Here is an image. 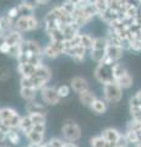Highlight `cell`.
<instances>
[{"instance_id": "cell-1", "label": "cell", "mask_w": 141, "mask_h": 147, "mask_svg": "<svg viewBox=\"0 0 141 147\" xmlns=\"http://www.w3.org/2000/svg\"><path fill=\"white\" fill-rule=\"evenodd\" d=\"M114 64L115 63L108 60L107 58L104 59L101 64H97V66L93 71L94 79H96L99 84H102L103 86L114 82V72H113Z\"/></svg>"}, {"instance_id": "cell-2", "label": "cell", "mask_w": 141, "mask_h": 147, "mask_svg": "<svg viewBox=\"0 0 141 147\" xmlns=\"http://www.w3.org/2000/svg\"><path fill=\"white\" fill-rule=\"evenodd\" d=\"M21 118L22 117L17 113V110L11 107L0 108V120L7 130H19Z\"/></svg>"}, {"instance_id": "cell-3", "label": "cell", "mask_w": 141, "mask_h": 147, "mask_svg": "<svg viewBox=\"0 0 141 147\" xmlns=\"http://www.w3.org/2000/svg\"><path fill=\"white\" fill-rule=\"evenodd\" d=\"M61 135L66 142L75 144L81 139L82 131H81V127L77 125L76 121H74L72 119H66L61 126Z\"/></svg>"}, {"instance_id": "cell-4", "label": "cell", "mask_w": 141, "mask_h": 147, "mask_svg": "<svg viewBox=\"0 0 141 147\" xmlns=\"http://www.w3.org/2000/svg\"><path fill=\"white\" fill-rule=\"evenodd\" d=\"M40 26V22L36 15H27L20 16L13 24V30L20 32V33H26V32L36 31Z\"/></svg>"}, {"instance_id": "cell-5", "label": "cell", "mask_w": 141, "mask_h": 147, "mask_svg": "<svg viewBox=\"0 0 141 147\" xmlns=\"http://www.w3.org/2000/svg\"><path fill=\"white\" fill-rule=\"evenodd\" d=\"M107 47H108V42H107L106 37H94L93 45L88 52L91 60H93L97 64H101L106 59Z\"/></svg>"}, {"instance_id": "cell-6", "label": "cell", "mask_w": 141, "mask_h": 147, "mask_svg": "<svg viewBox=\"0 0 141 147\" xmlns=\"http://www.w3.org/2000/svg\"><path fill=\"white\" fill-rule=\"evenodd\" d=\"M121 98L123 88L117 82H112V84L103 86V99L107 103H118L121 100Z\"/></svg>"}, {"instance_id": "cell-7", "label": "cell", "mask_w": 141, "mask_h": 147, "mask_svg": "<svg viewBox=\"0 0 141 147\" xmlns=\"http://www.w3.org/2000/svg\"><path fill=\"white\" fill-rule=\"evenodd\" d=\"M40 93V99L44 105H57L60 103V97L58 94L57 87L53 86H45L43 90L39 91Z\"/></svg>"}, {"instance_id": "cell-8", "label": "cell", "mask_w": 141, "mask_h": 147, "mask_svg": "<svg viewBox=\"0 0 141 147\" xmlns=\"http://www.w3.org/2000/svg\"><path fill=\"white\" fill-rule=\"evenodd\" d=\"M61 54H64V42H49L43 48V58L49 60L57 59Z\"/></svg>"}, {"instance_id": "cell-9", "label": "cell", "mask_w": 141, "mask_h": 147, "mask_svg": "<svg viewBox=\"0 0 141 147\" xmlns=\"http://www.w3.org/2000/svg\"><path fill=\"white\" fill-rule=\"evenodd\" d=\"M21 53H27L30 55H43V48L33 39H25L21 44Z\"/></svg>"}, {"instance_id": "cell-10", "label": "cell", "mask_w": 141, "mask_h": 147, "mask_svg": "<svg viewBox=\"0 0 141 147\" xmlns=\"http://www.w3.org/2000/svg\"><path fill=\"white\" fill-rule=\"evenodd\" d=\"M70 88H71V91H74L75 93L80 94V93H82V92L90 90V84L82 76H74L70 80Z\"/></svg>"}, {"instance_id": "cell-11", "label": "cell", "mask_w": 141, "mask_h": 147, "mask_svg": "<svg viewBox=\"0 0 141 147\" xmlns=\"http://www.w3.org/2000/svg\"><path fill=\"white\" fill-rule=\"evenodd\" d=\"M64 54L67 55V57H70L72 60L76 61V63H82V61H85L86 55L88 54V52L85 48L81 47V45H77V47H72V48L65 49Z\"/></svg>"}, {"instance_id": "cell-12", "label": "cell", "mask_w": 141, "mask_h": 147, "mask_svg": "<svg viewBox=\"0 0 141 147\" xmlns=\"http://www.w3.org/2000/svg\"><path fill=\"white\" fill-rule=\"evenodd\" d=\"M101 135L103 136V139L107 141L109 147H115V144H117V141L119 140L121 132L114 127H107L102 131Z\"/></svg>"}, {"instance_id": "cell-13", "label": "cell", "mask_w": 141, "mask_h": 147, "mask_svg": "<svg viewBox=\"0 0 141 147\" xmlns=\"http://www.w3.org/2000/svg\"><path fill=\"white\" fill-rule=\"evenodd\" d=\"M123 53H124V49L121 47L108 44L106 50V58L113 63H119V60L123 58Z\"/></svg>"}, {"instance_id": "cell-14", "label": "cell", "mask_w": 141, "mask_h": 147, "mask_svg": "<svg viewBox=\"0 0 141 147\" xmlns=\"http://www.w3.org/2000/svg\"><path fill=\"white\" fill-rule=\"evenodd\" d=\"M25 109H26L27 115H31V114H43V115H45V114H47L45 105L42 102H37V100L27 103Z\"/></svg>"}, {"instance_id": "cell-15", "label": "cell", "mask_w": 141, "mask_h": 147, "mask_svg": "<svg viewBox=\"0 0 141 147\" xmlns=\"http://www.w3.org/2000/svg\"><path fill=\"white\" fill-rule=\"evenodd\" d=\"M3 40H4V42H6L9 45H10V47H13V45H21L22 42L25 40V38H24V36H22V33H20V32H17V31L13 30Z\"/></svg>"}, {"instance_id": "cell-16", "label": "cell", "mask_w": 141, "mask_h": 147, "mask_svg": "<svg viewBox=\"0 0 141 147\" xmlns=\"http://www.w3.org/2000/svg\"><path fill=\"white\" fill-rule=\"evenodd\" d=\"M97 99V96L94 94L93 91H85L82 93L79 94V100L80 103L84 105V107H87V108H91V105L93 104V102Z\"/></svg>"}, {"instance_id": "cell-17", "label": "cell", "mask_w": 141, "mask_h": 147, "mask_svg": "<svg viewBox=\"0 0 141 147\" xmlns=\"http://www.w3.org/2000/svg\"><path fill=\"white\" fill-rule=\"evenodd\" d=\"M94 114H98V115H102V114H104L108 110V103L104 100L103 98H98L93 102V104L91 105L90 108Z\"/></svg>"}, {"instance_id": "cell-18", "label": "cell", "mask_w": 141, "mask_h": 147, "mask_svg": "<svg viewBox=\"0 0 141 147\" xmlns=\"http://www.w3.org/2000/svg\"><path fill=\"white\" fill-rule=\"evenodd\" d=\"M38 66H33L31 64H17V72L21 77H31L33 76Z\"/></svg>"}, {"instance_id": "cell-19", "label": "cell", "mask_w": 141, "mask_h": 147, "mask_svg": "<svg viewBox=\"0 0 141 147\" xmlns=\"http://www.w3.org/2000/svg\"><path fill=\"white\" fill-rule=\"evenodd\" d=\"M37 93H38V91H36L33 88H30V87H20L21 98L24 100H26L27 103L36 100V98H37Z\"/></svg>"}, {"instance_id": "cell-20", "label": "cell", "mask_w": 141, "mask_h": 147, "mask_svg": "<svg viewBox=\"0 0 141 147\" xmlns=\"http://www.w3.org/2000/svg\"><path fill=\"white\" fill-rule=\"evenodd\" d=\"M114 82H117V84L119 85L123 90H128V88H130V87L133 86L134 80H133V76L130 75V72L126 71L125 74H123L121 76L118 77Z\"/></svg>"}, {"instance_id": "cell-21", "label": "cell", "mask_w": 141, "mask_h": 147, "mask_svg": "<svg viewBox=\"0 0 141 147\" xmlns=\"http://www.w3.org/2000/svg\"><path fill=\"white\" fill-rule=\"evenodd\" d=\"M20 11V16H27V15H34V3H28V1H22L20 5H17Z\"/></svg>"}, {"instance_id": "cell-22", "label": "cell", "mask_w": 141, "mask_h": 147, "mask_svg": "<svg viewBox=\"0 0 141 147\" xmlns=\"http://www.w3.org/2000/svg\"><path fill=\"white\" fill-rule=\"evenodd\" d=\"M32 129H33V123H32V120H31V118L26 114L25 117L21 118V123H20L19 130L26 136L27 134H28V132L32 131Z\"/></svg>"}, {"instance_id": "cell-23", "label": "cell", "mask_w": 141, "mask_h": 147, "mask_svg": "<svg viewBox=\"0 0 141 147\" xmlns=\"http://www.w3.org/2000/svg\"><path fill=\"white\" fill-rule=\"evenodd\" d=\"M94 38L88 33H80V45L82 48H85L87 52H90L91 48L93 45Z\"/></svg>"}, {"instance_id": "cell-24", "label": "cell", "mask_w": 141, "mask_h": 147, "mask_svg": "<svg viewBox=\"0 0 141 147\" xmlns=\"http://www.w3.org/2000/svg\"><path fill=\"white\" fill-rule=\"evenodd\" d=\"M44 134H39L36 131H31L26 135V139L30 141V144H43L44 142Z\"/></svg>"}, {"instance_id": "cell-25", "label": "cell", "mask_w": 141, "mask_h": 147, "mask_svg": "<svg viewBox=\"0 0 141 147\" xmlns=\"http://www.w3.org/2000/svg\"><path fill=\"white\" fill-rule=\"evenodd\" d=\"M20 130H9L7 135H6V140L10 142L11 145L17 146L21 142V135H20Z\"/></svg>"}, {"instance_id": "cell-26", "label": "cell", "mask_w": 141, "mask_h": 147, "mask_svg": "<svg viewBox=\"0 0 141 147\" xmlns=\"http://www.w3.org/2000/svg\"><path fill=\"white\" fill-rule=\"evenodd\" d=\"M90 146L91 147H109L107 141L103 139L102 135H97L90 139Z\"/></svg>"}, {"instance_id": "cell-27", "label": "cell", "mask_w": 141, "mask_h": 147, "mask_svg": "<svg viewBox=\"0 0 141 147\" xmlns=\"http://www.w3.org/2000/svg\"><path fill=\"white\" fill-rule=\"evenodd\" d=\"M28 117L31 118L33 125H45V123H47V118L43 114H31Z\"/></svg>"}, {"instance_id": "cell-28", "label": "cell", "mask_w": 141, "mask_h": 147, "mask_svg": "<svg viewBox=\"0 0 141 147\" xmlns=\"http://www.w3.org/2000/svg\"><path fill=\"white\" fill-rule=\"evenodd\" d=\"M57 91H58V94H59V97H60V99L67 98L71 93V88H70V86H67V85H61V86L57 87Z\"/></svg>"}, {"instance_id": "cell-29", "label": "cell", "mask_w": 141, "mask_h": 147, "mask_svg": "<svg viewBox=\"0 0 141 147\" xmlns=\"http://www.w3.org/2000/svg\"><path fill=\"white\" fill-rule=\"evenodd\" d=\"M93 4H94V6H96V9H97L98 16L108 10V1L107 0H96V1H93Z\"/></svg>"}, {"instance_id": "cell-30", "label": "cell", "mask_w": 141, "mask_h": 147, "mask_svg": "<svg viewBox=\"0 0 141 147\" xmlns=\"http://www.w3.org/2000/svg\"><path fill=\"white\" fill-rule=\"evenodd\" d=\"M124 135L126 136V139H128L129 144H133L134 146L139 144V137H138V134H136V131H134V130H128V129H126V131L124 132Z\"/></svg>"}, {"instance_id": "cell-31", "label": "cell", "mask_w": 141, "mask_h": 147, "mask_svg": "<svg viewBox=\"0 0 141 147\" xmlns=\"http://www.w3.org/2000/svg\"><path fill=\"white\" fill-rule=\"evenodd\" d=\"M61 6H63L64 10H66L67 12H69L70 15H72V13L75 12V10H76V4H75V1H71V0L64 1V3L61 4Z\"/></svg>"}, {"instance_id": "cell-32", "label": "cell", "mask_w": 141, "mask_h": 147, "mask_svg": "<svg viewBox=\"0 0 141 147\" xmlns=\"http://www.w3.org/2000/svg\"><path fill=\"white\" fill-rule=\"evenodd\" d=\"M6 15L11 18V20H13V21H16L17 18L20 17V11H19V7L17 6H12V7H10L7 10V12H6Z\"/></svg>"}, {"instance_id": "cell-33", "label": "cell", "mask_w": 141, "mask_h": 147, "mask_svg": "<svg viewBox=\"0 0 141 147\" xmlns=\"http://www.w3.org/2000/svg\"><path fill=\"white\" fill-rule=\"evenodd\" d=\"M48 144L51 145V147H64L65 146L64 140L58 139V137H53V139H51L48 141Z\"/></svg>"}, {"instance_id": "cell-34", "label": "cell", "mask_w": 141, "mask_h": 147, "mask_svg": "<svg viewBox=\"0 0 141 147\" xmlns=\"http://www.w3.org/2000/svg\"><path fill=\"white\" fill-rule=\"evenodd\" d=\"M130 144H129V141L128 139H126V136L124 134H121L120 137H119V140L117 141V144H115V147H128Z\"/></svg>"}, {"instance_id": "cell-35", "label": "cell", "mask_w": 141, "mask_h": 147, "mask_svg": "<svg viewBox=\"0 0 141 147\" xmlns=\"http://www.w3.org/2000/svg\"><path fill=\"white\" fill-rule=\"evenodd\" d=\"M10 76V71L5 67H0V81H5Z\"/></svg>"}, {"instance_id": "cell-36", "label": "cell", "mask_w": 141, "mask_h": 147, "mask_svg": "<svg viewBox=\"0 0 141 147\" xmlns=\"http://www.w3.org/2000/svg\"><path fill=\"white\" fill-rule=\"evenodd\" d=\"M10 45H9L6 42H3L0 43V53H3V54H7L9 55V52H10Z\"/></svg>"}, {"instance_id": "cell-37", "label": "cell", "mask_w": 141, "mask_h": 147, "mask_svg": "<svg viewBox=\"0 0 141 147\" xmlns=\"http://www.w3.org/2000/svg\"><path fill=\"white\" fill-rule=\"evenodd\" d=\"M7 129H0V145L3 144V142L6 141V135H7Z\"/></svg>"}, {"instance_id": "cell-38", "label": "cell", "mask_w": 141, "mask_h": 147, "mask_svg": "<svg viewBox=\"0 0 141 147\" xmlns=\"http://www.w3.org/2000/svg\"><path fill=\"white\" fill-rule=\"evenodd\" d=\"M134 96H135V97H136V98H138V100H139V102L141 103V90H139V91H138V92H136V93H135Z\"/></svg>"}, {"instance_id": "cell-39", "label": "cell", "mask_w": 141, "mask_h": 147, "mask_svg": "<svg viewBox=\"0 0 141 147\" xmlns=\"http://www.w3.org/2000/svg\"><path fill=\"white\" fill-rule=\"evenodd\" d=\"M64 147H77L76 144H72V142H65V146Z\"/></svg>"}, {"instance_id": "cell-40", "label": "cell", "mask_w": 141, "mask_h": 147, "mask_svg": "<svg viewBox=\"0 0 141 147\" xmlns=\"http://www.w3.org/2000/svg\"><path fill=\"white\" fill-rule=\"evenodd\" d=\"M27 147H43V144H30Z\"/></svg>"}, {"instance_id": "cell-41", "label": "cell", "mask_w": 141, "mask_h": 147, "mask_svg": "<svg viewBox=\"0 0 141 147\" xmlns=\"http://www.w3.org/2000/svg\"><path fill=\"white\" fill-rule=\"evenodd\" d=\"M134 147H141V144H138V145H135Z\"/></svg>"}, {"instance_id": "cell-42", "label": "cell", "mask_w": 141, "mask_h": 147, "mask_svg": "<svg viewBox=\"0 0 141 147\" xmlns=\"http://www.w3.org/2000/svg\"><path fill=\"white\" fill-rule=\"evenodd\" d=\"M0 147H9V146H6V145H0Z\"/></svg>"}]
</instances>
